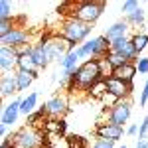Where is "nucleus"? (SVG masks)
<instances>
[{"mask_svg": "<svg viewBox=\"0 0 148 148\" xmlns=\"http://www.w3.org/2000/svg\"><path fill=\"white\" fill-rule=\"evenodd\" d=\"M99 79H103L99 61L97 59H87V61H83L79 67H77V73L69 79L67 87H69V91H73V89L89 91L91 85H95Z\"/></svg>", "mask_w": 148, "mask_h": 148, "instance_id": "obj_1", "label": "nucleus"}, {"mask_svg": "<svg viewBox=\"0 0 148 148\" xmlns=\"http://www.w3.org/2000/svg\"><path fill=\"white\" fill-rule=\"evenodd\" d=\"M91 26L85 22H81V20H77V18H73V16H69L65 22L61 24V28H59V32H61V36L67 40L71 46H77L79 47L81 44H85L87 42V38L91 36Z\"/></svg>", "mask_w": 148, "mask_h": 148, "instance_id": "obj_2", "label": "nucleus"}, {"mask_svg": "<svg viewBox=\"0 0 148 148\" xmlns=\"http://www.w3.org/2000/svg\"><path fill=\"white\" fill-rule=\"evenodd\" d=\"M12 148H42L44 146V132L36 125H26L10 134Z\"/></svg>", "mask_w": 148, "mask_h": 148, "instance_id": "obj_3", "label": "nucleus"}, {"mask_svg": "<svg viewBox=\"0 0 148 148\" xmlns=\"http://www.w3.org/2000/svg\"><path fill=\"white\" fill-rule=\"evenodd\" d=\"M71 6H73V10H71V16L73 18H77L81 22L93 26L103 16L107 4L105 2H99V0H85V2H77V4H71Z\"/></svg>", "mask_w": 148, "mask_h": 148, "instance_id": "obj_4", "label": "nucleus"}, {"mask_svg": "<svg viewBox=\"0 0 148 148\" xmlns=\"http://www.w3.org/2000/svg\"><path fill=\"white\" fill-rule=\"evenodd\" d=\"M109 40L105 38V36H97V38H91V40H87L85 44H81L77 47V53H79L81 59H87V57H91V59H103V57L109 53Z\"/></svg>", "mask_w": 148, "mask_h": 148, "instance_id": "obj_5", "label": "nucleus"}, {"mask_svg": "<svg viewBox=\"0 0 148 148\" xmlns=\"http://www.w3.org/2000/svg\"><path fill=\"white\" fill-rule=\"evenodd\" d=\"M44 44H46V51L49 61H56V59L59 61L61 57L67 56L71 49H75V46H71L63 36H51V38L44 40Z\"/></svg>", "mask_w": 148, "mask_h": 148, "instance_id": "obj_6", "label": "nucleus"}, {"mask_svg": "<svg viewBox=\"0 0 148 148\" xmlns=\"http://www.w3.org/2000/svg\"><path fill=\"white\" fill-rule=\"evenodd\" d=\"M130 113H132V103L130 99H123L114 105L113 109H109V114H107V123L116 126H125L130 119Z\"/></svg>", "mask_w": 148, "mask_h": 148, "instance_id": "obj_7", "label": "nucleus"}, {"mask_svg": "<svg viewBox=\"0 0 148 148\" xmlns=\"http://www.w3.org/2000/svg\"><path fill=\"white\" fill-rule=\"evenodd\" d=\"M69 111V105H67V97L65 95H53L49 101L44 105V114L47 116H51L53 121H59V119H63Z\"/></svg>", "mask_w": 148, "mask_h": 148, "instance_id": "obj_8", "label": "nucleus"}, {"mask_svg": "<svg viewBox=\"0 0 148 148\" xmlns=\"http://www.w3.org/2000/svg\"><path fill=\"white\" fill-rule=\"evenodd\" d=\"M28 40H30V32L26 28H20V26H14L6 36H0V44L6 47H24L28 46Z\"/></svg>", "mask_w": 148, "mask_h": 148, "instance_id": "obj_9", "label": "nucleus"}, {"mask_svg": "<svg viewBox=\"0 0 148 148\" xmlns=\"http://www.w3.org/2000/svg\"><path fill=\"white\" fill-rule=\"evenodd\" d=\"M18 59H20V51L16 47H0V69L2 75L4 73H12L14 69L18 71Z\"/></svg>", "mask_w": 148, "mask_h": 148, "instance_id": "obj_10", "label": "nucleus"}, {"mask_svg": "<svg viewBox=\"0 0 148 148\" xmlns=\"http://www.w3.org/2000/svg\"><path fill=\"white\" fill-rule=\"evenodd\" d=\"M109 51H114V53L123 56L130 63H134L138 59V53H136V49H134V44H132V38H123V40L113 42L111 47H109Z\"/></svg>", "mask_w": 148, "mask_h": 148, "instance_id": "obj_11", "label": "nucleus"}, {"mask_svg": "<svg viewBox=\"0 0 148 148\" xmlns=\"http://www.w3.org/2000/svg\"><path fill=\"white\" fill-rule=\"evenodd\" d=\"M22 101H24V97H18V99H14L10 105H6V107H4V111H2V116H0V125L12 126L14 123H18V116L22 114V113H20Z\"/></svg>", "mask_w": 148, "mask_h": 148, "instance_id": "obj_12", "label": "nucleus"}, {"mask_svg": "<svg viewBox=\"0 0 148 148\" xmlns=\"http://www.w3.org/2000/svg\"><path fill=\"white\" fill-rule=\"evenodd\" d=\"M123 126H116V125H111V123H101L97 126L95 134L97 138H103V140H111V142H119L123 138Z\"/></svg>", "mask_w": 148, "mask_h": 148, "instance_id": "obj_13", "label": "nucleus"}, {"mask_svg": "<svg viewBox=\"0 0 148 148\" xmlns=\"http://www.w3.org/2000/svg\"><path fill=\"white\" fill-rule=\"evenodd\" d=\"M107 91L111 93V95H114L119 101H123V99H128V95L132 91V85L116 79V77H109L107 79Z\"/></svg>", "mask_w": 148, "mask_h": 148, "instance_id": "obj_14", "label": "nucleus"}, {"mask_svg": "<svg viewBox=\"0 0 148 148\" xmlns=\"http://www.w3.org/2000/svg\"><path fill=\"white\" fill-rule=\"evenodd\" d=\"M126 32H128V22H126V20H119V22H114L113 26H109L103 36L109 40V44H113V42H116V40L128 38Z\"/></svg>", "mask_w": 148, "mask_h": 148, "instance_id": "obj_15", "label": "nucleus"}, {"mask_svg": "<svg viewBox=\"0 0 148 148\" xmlns=\"http://www.w3.org/2000/svg\"><path fill=\"white\" fill-rule=\"evenodd\" d=\"M30 51H32V57H34L36 65L38 69H46L51 61H49V57H47V51H46V44H44V40L42 42H36L30 46Z\"/></svg>", "mask_w": 148, "mask_h": 148, "instance_id": "obj_16", "label": "nucleus"}, {"mask_svg": "<svg viewBox=\"0 0 148 148\" xmlns=\"http://www.w3.org/2000/svg\"><path fill=\"white\" fill-rule=\"evenodd\" d=\"M0 93H2V99L12 97L18 93V81H16V73H4L0 77Z\"/></svg>", "mask_w": 148, "mask_h": 148, "instance_id": "obj_17", "label": "nucleus"}, {"mask_svg": "<svg viewBox=\"0 0 148 148\" xmlns=\"http://www.w3.org/2000/svg\"><path fill=\"white\" fill-rule=\"evenodd\" d=\"M18 71H28V73H36L38 75V65H36L34 57H32V51H30V46L28 49L20 53V59H18Z\"/></svg>", "mask_w": 148, "mask_h": 148, "instance_id": "obj_18", "label": "nucleus"}, {"mask_svg": "<svg viewBox=\"0 0 148 148\" xmlns=\"http://www.w3.org/2000/svg\"><path fill=\"white\" fill-rule=\"evenodd\" d=\"M136 65L134 63H126V65H123V67H119L116 71L113 73V77H116V79L125 81V83H130L132 85V79H134V75H136Z\"/></svg>", "mask_w": 148, "mask_h": 148, "instance_id": "obj_19", "label": "nucleus"}, {"mask_svg": "<svg viewBox=\"0 0 148 148\" xmlns=\"http://www.w3.org/2000/svg\"><path fill=\"white\" fill-rule=\"evenodd\" d=\"M38 97H40V93H38V91L30 93L28 97H24L22 107H20V113H22V114H26V116H30V114L34 113L36 105H38Z\"/></svg>", "mask_w": 148, "mask_h": 148, "instance_id": "obj_20", "label": "nucleus"}, {"mask_svg": "<svg viewBox=\"0 0 148 148\" xmlns=\"http://www.w3.org/2000/svg\"><path fill=\"white\" fill-rule=\"evenodd\" d=\"M36 73H28V71H16V81H18V91H26L32 83L36 81Z\"/></svg>", "mask_w": 148, "mask_h": 148, "instance_id": "obj_21", "label": "nucleus"}, {"mask_svg": "<svg viewBox=\"0 0 148 148\" xmlns=\"http://www.w3.org/2000/svg\"><path fill=\"white\" fill-rule=\"evenodd\" d=\"M89 95H91L93 99H97V101H101L103 97L107 95V79H99L95 85H91V89H89Z\"/></svg>", "mask_w": 148, "mask_h": 148, "instance_id": "obj_22", "label": "nucleus"}, {"mask_svg": "<svg viewBox=\"0 0 148 148\" xmlns=\"http://www.w3.org/2000/svg\"><path fill=\"white\" fill-rule=\"evenodd\" d=\"M128 26H144V20H146V12L144 8H136V10L132 12V14H128L125 18Z\"/></svg>", "mask_w": 148, "mask_h": 148, "instance_id": "obj_23", "label": "nucleus"}, {"mask_svg": "<svg viewBox=\"0 0 148 148\" xmlns=\"http://www.w3.org/2000/svg\"><path fill=\"white\" fill-rule=\"evenodd\" d=\"M132 44H134V49H136V53H142L148 46V34L144 32H136V34L132 36Z\"/></svg>", "mask_w": 148, "mask_h": 148, "instance_id": "obj_24", "label": "nucleus"}, {"mask_svg": "<svg viewBox=\"0 0 148 148\" xmlns=\"http://www.w3.org/2000/svg\"><path fill=\"white\" fill-rule=\"evenodd\" d=\"M105 57H107V61L111 63V67H113L114 71H116L119 67H123V65H126V63H130V61H126L123 56H119V53H114V51H109Z\"/></svg>", "mask_w": 148, "mask_h": 148, "instance_id": "obj_25", "label": "nucleus"}, {"mask_svg": "<svg viewBox=\"0 0 148 148\" xmlns=\"http://www.w3.org/2000/svg\"><path fill=\"white\" fill-rule=\"evenodd\" d=\"M49 146L51 148H71L67 142V138H63L61 134H49Z\"/></svg>", "mask_w": 148, "mask_h": 148, "instance_id": "obj_26", "label": "nucleus"}, {"mask_svg": "<svg viewBox=\"0 0 148 148\" xmlns=\"http://www.w3.org/2000/svg\"><path fill=\"white\" fill-rule=\"evenodd\" d=\"M0 20H12V4L8 0H0Z\"/></svg>", "mask_w": 148, "mask_h": 148, "instance_id": "obj_27", "label": "nucleus"}, {"mask_svg": "<svg viewBox=\"0 0 148 148\" xmlns=\"http://www.w3.org/2000/svg\"><path fill=\"white\" fill-rule=\"evenodd\" d=\"M134 65H136V71L140 75H146L148 73V57H138L134 61Z\"/></svg>", "mask_w": 148, "mask_h": 148, "instance_id": "obj_28", "label": "nucleus"}, {"mask_svg": "<svg viewBox=\"0 0 148 148\" xmlns=\"http://www.w3.org/2000/svg\"><path fill=\"white\" fill-rule=\"evenodd\" d=\"M136 8H140L136 0H126V2H123V6H121V10L125 12L126 16H128V14H132V12L136 10Z\"/></svg>", "mask_w": 148, "mask_h": 148, "instance_id": "obj_29", "label": "nucleus"}, {"mask_svg": "<svg viewBox=\"0 0 148 148\" xmlns=\"http://www.w3.org/2000/svg\"><path fill=\"white\" fill-rule=\"evenodd\" d=\"M146 134H148V116H144L140 126H138V140H146Z\"/></svg>", "mask_w": 148, "mask_h": 148, "instance_id": "obj_30", "label": "nucleus"}, {"mask_svg": "<svg viewBox=\"0 0 148 148\" xmlns=\"http://www.w3.org/2000/svg\"><path fill=\"white\" fill-rule=\"evenodd\" d=\"M101 103H103V105H105V107H109V109H113L114 105L119 103V99H116L114 95H111V93L107 91V95H105V97H103V99H101Z\"/></svg>", "mask_w": 148, "mask_h": 148, "instance_id": "obj_31", "label": "nucleus"}, {"mask_svg": "<svg viewBox=\"0 0 148 148\" xmlns=\"http://www.w3.org/2000/svg\"><path fill=\"white\" fill-rule=\"evenodd\" d=\"M14 28V20H0V36H6Z\"/></svg>", "mask_w": 148, "mask_h": 148, "instance_id": "obj_32", "label": "nucleus"}, {"mask_svg": "<svg viewBox=\"0 0 148 148\" xmlns=\"http://www.w3.org/2000/svg\"><path fill=\"white\" fill-rule=\"evenodd\" d=\"M91 148H114V142H111V140H103V138H97V140L93 142Z\"/></svg>", "mask_w": 148, "mask_h": 148, "instance_id": "obj_33", "label": "nucleus"}, {"mask_svg": "<svg viewBox=\"0 0 148 148\" xmlns=\"http://www.w3.org/2000/svg\"><path fill=\"white\" fill-rule=\"evenodd\" d=\"M148 103V81L144 83V87H142V93H140V107H144Z\"/></svg>", "mask_w": 148, "mask_h": 148, "instance_id": "obj_34", "label": "nucleus"}, {"mask_svg": "<svg viewBox=\"0 0 148 148\" xmlns=\"http://www.w3.org/2000/svg\"><path fill=\"white\" fill-rule=\"evenodd\" d=\"M138 126H140V125H130L128 128H126V134H128V136H134V134H138Z\"/></svg>", "mask_w": 148, "mask_h": 148, "instance_id": "obj_35", "label": "nucleus"}, {"mask_svg": "<svg viewBox=\"0 0 148 148\" xmlns=\"http://www.w3.org/2000/svg\"><path fill=\"white\" fill-rule=\"evenodd\" d=\"M6 132H8V126L0 125V136H2V138H6Z\"/></svg>", "mask_w": 148, "mask_h": 148, "instance_id": "obj_36", "label": "nucleus"}, {"mask_svg": "<svg viewBox=\"0 0 148 148\" xmlns=\"http://www.w3.org/2000/svg\"><path fill=\"white\" fill-rule=\"evenodd\" d=\"M136 148H148V140H138Z\"/></svg>", "mask_w": 148, "mask_h": 148, "instance_id": "obj_37", "label": "nucleus"}, {"mask_svg": "<svg viewBox=\"0 0 148 148\" xmlns=\"http://www.w3.org/2000/svg\"><path fill=\"white\" fill-rule=\"evenodd\" d=\"M121 148H126V146H125V144H123V146H121Z\"/></svg>", "mask_w": 148, "mask_h": 148, "instance_id": "obj_38", "label": "nucleus"}]
</instances>
